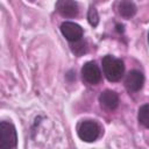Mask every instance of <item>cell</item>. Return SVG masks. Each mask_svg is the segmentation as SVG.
I'll return each mask as SVG.
<instances>
[{
    "mask_svg": "<svg viewBox=\"0 0 149 149\" xmlns=\"http://www.w3.org/2000/svg\"><path fill=\"white\" fill-rule=\"evenodd\" d=\"M17 146L16 128L12 122L1 121L0 123V149H13Z\"/></svg>",
    "mask_w": 149,
    "mask_h": 149,
    "instance_id": "2",
    "label": "cell"
},
{
    "mask_svg": "<svg viewBox=\"0 0 149 149\" xmlns=\"http://www.w3.org/2000/svg\"><path fill=\"white\" fill-rule=\"evenodd\" d=\"M56 10L64 17L73 19L78 15L79 7L74 0H57Z\"/></svg>",
    "mask_w": 149,
    "mask_h": 149,
    "instance_id": "7",
    "label": "cell"
},
{
    "mask_svg": "<svg viewBox=\"0 0 149 149\" xmlns=\"http://www.w3.org/2000/svg\"><path fill=\"white\" fill-rule=\"evenodd\" d=\"M102 72L109 81H119L125 73V64L120 58L106 55L101 59Z\"/></svg>",
    "mask_w": 149,
    "mask_h": 149,
    "instance_id": "1",
    "label": "cell"
},
{
    "mask_svg": "<svg viewBox=\"0 0 149 149\" xmlns=\"http://www.w3.org/2000/svg\"><path fill=\"white\" fill-rule=\"evenodd\" d=\"M99 102L105 109L113 111L119 106V95L115 91L105 90L99 95Z\"/></svg>",
    "mask_w": 149,
    "mask_h": 149,
    "instance_id": "8",
    "label": "cell"
},
{
    "mask_svg": "<svg viewBox=\"0 0 149 149\" xmlns=\"http://www.w3.org/2000/svg\"><path fill=\"white\" fill-rule=\"evenodd\" d=\"M137 120L139 122L146 127V128H149V105L146 104V105H142L140 108H139V112H137Z\"/></svg>",
    "mask_w": 149,
    "mask_h": 149,
    "instance_id": "10",
    "label": "cell"
},
{
    "mask_svg": "<svg viewBox=\"0 0 149 149\" xmlns=\"http://www.w3.org/2000/svg\"><path fill=\"white\" fill-rule=\"evenodd\" d=\"M136 5L132 0H120L118 5L119 14L125 19H130L136 14Z\"/></svg>",
    "mask_w": 149,
    "mask_h": 149,
    "instance_id": "9",
    "label": "cell"
},
{
    "mask_svg": "<svg viewBox=\"0 0 149 149\" xmlns=\"http://www.w3.org/2000/svg\"><path fill=\"white\" fill-rule=\"evenodd\" d=\"M78 137L84 142H94L100 135V127L95 121L85 120L79 122L77 127Z\"/></svg>",
    "mask_w": 149,
    "mask_h": 149,
    "instance_id": "3",
    "label": "cell"
},
{
    "mask_svg": "<svg viewBox=\"0 0 149 149\" xmlns=\"http://www.w3.org/2000/svg\"><path fill=\"white\" fill-rule=\"evenodd\" d=\"M87 20H88V23H90L92 27H97V26H98V23H99V14H98V10H97L94 7H91V8L88 9Z\"/></svg>",
    "mask_w": 149,
    "mask_h": 149,
    "instance_id": "11",
    "label": "cell"
},
{
    "mask_svg": "<svg viewBox=\"0 0 149 149\" xmlns=\"http://www.w3.org/2000/svg\"><path fill=\"white\" fill-rule=\"evenodd\" d=\"M144 76L139 70H130L125 78V86L129 92H137L143 87Z\"/></svg>",
    "mask_w": 149,
    "mask_h": 149,
    "instance_id": "6",
    "label": "cell"
},
{
    "mask_svg": "<svg viewBox=\"0 0 149 149\" xmlns=\"http://www.w3.org/2000/svg\"><path fill=\"white\" fill-rule=\"evenodd\" d=\"M61 33L62 35L65 37V40H68L70 43H73V42H77V41H80L83 38V34H84V30L83 28L76 23V22H72V21H64L62 24H61Z\"/></svg>",
    "mask_w": 149,
    "mask_h": 149,
    "instance_id": "4",
    "label": "cell"
},
{
    "mask_svg": "<svg viewBox=\"0 0 149 149\" xmlns=\"http://www.w3.org/2000/svg\"><path fill=\"white\" fill-rule=\"evenodd\" d=\"M148 43H149V33H148Z\"/></svg>",
    "mask_w": 149,
    "mask_h": 149,
    "instance_id": "12",
    "label": "cell"
},
{
    "mask_svg": "<svg viewBox=\"0 0 149 149\" xmlns=\"http://www.w3.org/2000/svg\"><path fill=\"white\" fill-rule=\"evenodd\" d=\"M81 77L86 83L97 85L101 80V71L94 62H86L81 68Z\"/></svg>",
    "mask_w": 149,
    "mask_h": 149,
    "instance_id": "5",
    "label": "cell"
}]
</instances>
